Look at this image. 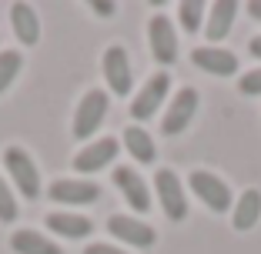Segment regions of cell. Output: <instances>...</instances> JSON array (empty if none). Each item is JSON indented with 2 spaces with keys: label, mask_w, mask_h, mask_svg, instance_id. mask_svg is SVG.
<instances>
[{
  "label": "cell",
  "mask_w": 261,
  "mask_h": 254,
  "mask_svg": "<svg viewBox=\"0 0 261 254\" xmlns=\"http://www.w3.org/2000/svg\"><path fill=\"white\" fill-rule=\"evenodd\" d=\"M4 167H7V174L14 177L17 191H20L27 201L40 197V174H37V164L31 161V154H27L23 147H7V151H4Z\"/></svg>",
  "instance_id": "cell-1"
},
{
  "label": "cell",
  "mask_w": 261,
  "mask_h": 254,
  "mask_svg": "<svg viewBox=\"0 0 261 254\" xmlns=\"http://www.w3.org/2000/svg\"><path fill=\"white\" fill-rule=\"evenodd\" d=\"M154 191H158V204L171 221H185L188 217V201H185V184L171 167H158L154 174Z\"/></svg>",
  "instance_id": "cell-2"
},
{
  "label": "cell",
  "mask_w": 261,
  "mask_h": 254,
  "mask_svg": "<svg viewBox=\"0 0 261 254\" xmlns=\"http://www.w3.org/2000/svg\"><path fill=\"white\" fill-rule=\"evenodd\" d=\"M188 184H191V191L198 194L215 214H224V211H231V204H234L231 187L224 184L221 177H215L211 171H191V174H188Z\"/></svg>",
  "instance_id": "cell-3"
},
{
  "label": "cell",
  "mask_w": 261,
  "mask_h": 254,
  "mask_svg": "<svg viewBox=\"0 0 261 254\" xmlns=\"http://www.w3.org/2000/svg\"><path fill=\"white\" fill-rule=\"evenodd\" d=\"M104 114H108V94L94 87V91H87L84 97H81V104H77V110H74V127H70L74 137L77 140H87L100 127Z\"/></svg>",
  "instance_id": "cell-4"
},
{
  "label": "cell",
  "mask_w": 261,
  "mask_h": 254,
  "mask_svg": "<svg viewBox=\"0 0 261 254\" xmlns=\"http://www.w3.org/2000/svg\"><path fill=\"white\" fill-rule=\"evenodd\" d=\"M171 91V77L168 70H158L151 80H147L144 87H141V94L134 100H130V117L134 121H151L154 114H158V107L164 104V97H168Z\"/></svg>",
  "instance_id": "cell-5"
},
{
  "label": "cell",
  "mask_w": 261,
  "mask_h": 254,
  "mask_svg": "<svg viewBox=\"0 0 261 254\" xmlns=\"http://www.w3.org/2000/svg\"><path fill=\"white\" fill-rule=\"evenodd\" d=\"M121 151V140L117 137H104V140H91L87 147H81L74 154V171L77 174H97L104 171Z\"/></svg>",
  "instance_id": "cell-6"
},
{
  "label": "cell",
  "mask_w": 261,
  "mask_h": 254,
  "mask_svg": "<svg viewBox=\"0 0 261 254\" xmlns=\"http://www.w3.org/2000/svg\"><path fill=\"white\" fill-rule=\"evenodd\" d=\"M194 114H198V91H194V87H181L177 97L171 100L164 121H161V131L168 134V137H174V134H181L188 124L194 121Z\"/></svg>",
  "instance_id": "cell-7"
},
{
  "label": "cell",
  "mask_w": 261,
  "mask_h": 254,
  "mask_svg": "<svg viewBox=\"0 0 261 254\" xmlns=\"http://www.w3.org/2000/svg\"><path fill=\"white\" fill-rule=\"evenodd\" d=\"M108 231L130 247H154V241H158V231H154L151 224L138 221V217H130V214H114L108 221Z\"/></svg>",
  "instance_id": "cell-8"
},
{
  "label": "cell",
  "mask_w": 261,
  "mask_h": 254,
  "mask_svg": "<svg viewBox=\"0 0 261 254\" xmlns=\"http://www.w3.org/2000/svg\"><path fill=\"white\" fill-rule=\"evenodd\" d=\"M147 40H151V54L158 64H174L177 61V34L174 27H171L168 17H151V23H147Z\"/></svg>",
  "instance_id": "cell-9"
},
{
  "label": "cell",
  "mask_w": 261,
  "mask_h": 254,
  "mask_svg": "<svg viewBox=\"0 0 261 254\" xmlns=\"http://www.w3.org/2000/svg\"><path fill=\"white\" fill-rule=\"evenodd\" d=\"M104 80H108V87L117 94V97L130 94L134 70H130V57H127V50H124L121 44L108 47V54H104Z\"/></svg>",
  "instance_id": "cell-10"
},
{
  "label": "cell",
  "mask_w": 261,
  "mask_h": 254,
  "mask_svg": "<svg viewBox=\"0 0 261 254\" xmlns=\"http://www.w3.org/2000/svg\"><path fill=\"white\" fill-rule=\"evenodd\" d=\"M100 197V187L84 177H61L50 184V201L54 204H94Z\"/></svg>",
  "instance_id": "cell-11"
},
{
  "label": "cell",
  "mask_w": 261,
  "mask_h": 254,
  "mask_svg": "<svg viewBox=\"0 0 261 254\" xmlns=\"http://www.w3.org/2000/svg\"><path fill=\"white\" fill-rule=\"evenodd\" d=\"M114 184L121 187L124 201H127V204L138 211V214L151 211V191H147L144 177H141L134 167H114Z\"/></svg>",
  "instance_id": "cell-12"
},
{
  "label": "cell",
  "mask_w": 261,
  "mask_h": 254,
  "mask_svg": "<svg viewBox=\"0 0 261 254\" xmlns=\"http://www.w3.org/2000/svg\"><path fill=\"white\" fill-rule=\"evenodd\" d=\"M194 67L198 70H207V74H215V77H231V74H238V57L224 50V47H198L191 54Z\"/></svg>",
  "instance_id": "cell-13"
},
{
  "label": "cell",
  "mask_w": 261,
  "mask_h": 254,
  "mask_svg": "<svg viewBox=\"0 0 261 254\" xmlns=\"http://www.w3.org/2000/svg\"><path fill=\"white\" fill-rule=\"evenodd\" d=\"M234 14H238V4H234V0H218V4H211V14H207V23H204L207 44H218V40L228 37L231 23H234Z\"/></svg>",
  "instance_id": "cell-14"
},
{
  "label": "cell",
  "mask_w": 261,
  "mask_h": 254,
  "mask_svg": "<svg viewBox=\"0 0 261 254\" xmlns=\"http://www.w3.org/2000/svg\"><path fill=\"white\" fill-rule=\"evenodd\" d=\"M258 221H261V191L248 187V191L231 204V224H234V231H251Z\"/></svg>",
  "instance_id": "cell-15"
},
{
  "label": "cell",
  "mask_w": 261,
  "mask_h": 254,
  "mask_svg": "<svg viewBox=\"0 0 261 254\" xmlns=\"http://www.w3.org/2000/svg\"><path fill=\"white\" fill-rule=\"evenodd\" d=\"M47 228L54 234H61V238H87V234L94 231V221L84 214H70V211H54V214H47Z\"/></svg>",
  "instance_id": "cell-16"
},
{
  "label": "cell",
  "mask_w": 261,
  "mask_h": 254,
  "mask_svg": "<svg viewBox=\"0 0 261 254\" xmlns=\"http://www.w3.org/2000/svg\"><path fill=\"white\" fill-rule=\"evenodd\" d=\"M10 23H14V34L23 47H31L40 40V20H37L31 4H14L10 7Z\"/></svg>",
  "instance_id": "cell-17"
},
{
  "label": "cell",
  "mask_w": 261,
  "mask_h": 254,
  "mask_svg": "<svg viewBox=\"0 0 261 254\" xmlns=\"http://www.w3.org/2000/svg\"><path fill=\"white\" fill-rule=\"evenodd\" d=\"M10 247L17 254H64L50 238H44L40 231H31V228H20L10 234Z\"/></svg>",
  "instance_id": "cell-18"
},
{
  "label": "cell",
  "mask_w": 261,
  "mask_h": 254,
  "mask_svg": "<svg viewBox=\"0 0 261 254\" xmlns=\"http://www.w3.org/2000/svg\"><path fill=\"white\" fill-rule=\"evenodd\" d=\"M124 147L130 151V157L138 164H154V137L144 131V127H127L124 131Z\"/></svg>",
  "instance_id": "cell-19"
},
{
  "label": "cell",
  "mask_w": 261,
  "mask_h": 254,
  "mask_svg": "<svg viewBox=\"0 0 261 254\" xmlns=\"http://www.w3.org/2000/svg\"><path fill=\"white\" fill-rule=\"evenodd\" d=\"M20 70H23V57L17 50H0V94L14 84Z\"/></svg>",
  "instance_id": "cell-20"
},
{
  "label": "cell",
  "mask_w": 261,
  "mask_h": 254,
  "mask_svg": "<svg viewBox=\"0 0 261 254\" xmlns=\"http://www.w3.org/2000/svg\"><path fill=\"white\" fill-rule=\"evenodd\" d=\"M201 17H204V4H201V0H185V4H181V27H185V34L198 31Z\"/></svg>",
  "instance_id": "cell-21"
},
{
  "label": "cell",
  "mask_w": 261,
  "mask_h": 254,
  "mask_svg": "<svg viewBox=\"0 0 261 254\" xmlns=\"http://www.w3.org/2000/svg\"><path fill=\"white\" fill-rule=\"evenodd\" d=\"M17 197H14V191L7 187V181L0 177V221L4 224H14L17 221Z\"/></svg>",
  "instance_id": "cell-22"
},
{
  "label": "cell",
  "mask_w": 261,
  "mask_h": 254,
  "mask_svg": "<svg viewBox=\"0 0 261 254\" xmlns=\"http://www.w3.org/2000/svg\"><path fill=\"white\" fill-rule=\"evenodd\" d=\"M238 87H241L245 97H261V67L258 70H245L241 80H238Z\"/></svg>",
  "instance_id": "cell-23"
},
{
  "label": "cell",
  "mask_w": 261,
  "mask_h": 254,
  "mask_svg": "<svg viewBox=\"0 0 261 254\" xmlns=\"http://www.w3.org/2000/svg\"><path fill=\"white\" fill-rule=\"evenodd\" d=\"M91 10L94 14H100V17H114V4H111V0H91Z\"/></svg>",
  "instance_id": "cell-24"
},
{
  "label": "cell",
  "mask_w": 261,
  "mask_h": 254,
  "mask_svg": "<svg viewBox=\"0 0 261 254\" xmlns=\"http://www.w3.org/2000/svg\"><path fill=\"white\" fill-rule=\"evenodd\" d=\"M84 254H127V251H121V247H114V244H87Z\"/></svg>",
  "instance_id": "cell-25"
},
{
  "label": "cell",
  "mask_w": 261,
  "mask_h": 254,
  "mask_svg": "<svg viewBox=\"0 0 261 254\" xmlns=\"http://www.w3.org/2000/svg\"><path fill=\"white\" fill-rule=\"evenodd\" d=\"M248 14H251L254 20H261V0H251V4H248Z\"/></svg>",
  "instance_id": "cell-26"
},
{
  "label": "cell",
  "mask_w": 261,
  "mask_h": 254,
  "mask_svg": "<svg viewBox=\"0 0 261 254\" xmlns=\"http://www.w3.org/2000/svg\"><path fill=\"white\" fill-rule=\"evenodd\" d=\"M248 50H251V57L261 61V37H251V47H248Z\"/></svg>",
  "instance_id": "cell-27"
}]
</instances>
